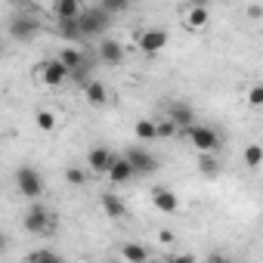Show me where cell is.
Here are the masks:
<instances>
[{
  "label": "cell",
  "instance_id": "obj_1",
  "mask_svg": "<svg viewBox=\"0 0 263 263\" xmlns=\"http://www.w3.org/2000/svg\"><path fill=\"white\" fill-rule=\"evenodd\" d=\"M22 226H25V232H31V235H53L56 232V217H53V211L50 208H44L41 204V198L25 211V217H22Z\"/></svg>",
  "mask_w": 263,
  "mask_h": 263
},
{
  "label": "cell",
  "instance_id": "obj_2",
  "mask_svg": "<svg viewBox=\"0 0 263 263\" xmlns=\"http://www.w3.org/2000/svg\"><path fill=\"white\" fill-rule=\"evenodd\" d=\"M180 137H186L198 152H217L220 149V134L214 127H204V124H186V127H180Z\"/></svg>",
  "mask_w": 263,
  "mask_h": 263
},
{
  "label": "cell",
  "instance_id": "obj_3",
  "mask_svg": "<svg viewBox=\"0 0 263 263\" xmlns=\"http://www.w3.org/2000/svg\"><path fill=\"white\" fill-rule=\"evenodd\" d=\"M16 189H19V195H25V198H31V201H37V198L44 195V189H47V183H44V177H41V171H34L31 164H22V167L16 171Z\"/></svg>",
  "mask_w": 263,
  "mask_h": 263
},
{
  "label": "cell",
  "instance_id": "obj_4",
  "mask_svg": "<svg viewBox=\"0 0 263 263\" xmlns=\"http://www.w3.org/2000/svg\"><path fill=\"white\" fill-rule=\"evenodd\" d=\"M108 22H111V16H108L102 7H87V10H81V16H78V28H81V34H84V37L105 34Z\"/></svg>",
  "mask_w": 263,
  "mask_h": 263
},
{
  "label": "cell",
  "instance_id": "obj_5",
  "mask_svg": "<svg viewBox=\"0 0 263 263\" xmlns=\"http://www.w3.org/2000/svg\"><path fill=\"white\" fill-rule=\"evenodd\" d=\"M34 78L44 84V87H62L68 81V68L59 62V59H41L37 68H34Z\"/></svg>",
  "mask_w": 263,
  "mask_h": 263
},
{
  "label": "cell",
  "instance_id": "obj_6",
  "mask_svg": "<svg viewBox=\"0 0 263 263\" xmlns=\"http://www.w3.org/2000/svg\"><path fill=\"white\" fill-rule=\"evenodd\" d=\"M167 31L164 28H146V31H140V37H137V47L146 53V56H158V53H164V47H167Z\"/></svg>",
  "mask_w": 263,
  "mask_h": 263
},
{
  "label": "cell",
  "instance_id": "obj_7",
  "mask_svg": "<svg viewBox=\"0 0 263 263\" xmlns=\"http://www.w3.org/2000/svg\"><path fill=\"white\" fill-rule=\"evenodd\" d=\"M124 158L130 161L134 174H155V171H158V158H155V155H149V152H146V149H140V146L127 149V152H124Z\"/></svg>",
  "mask_w": 263,
  "mask_h": 263
},
{
  "label": "cell",
  "instance_id": "obj_8",
  "mask_svg": "<svg viewBox=\"0 0 263 263\" xmlns=\"http://www.w3.org/2000/svg\"><path fill=\"white\" fill-rule=\"evenodd\" d=\"M37 31H41V22H37L34 16H16V19L10 22V34H13L19 44L34 41V37H37Z\"/></svg>",
  "mask_w": 263,
  "mask_h": 263
},
{
  "label": "cell",
  "instance_id": "obj_9",
  "mask_svg": "<svg viewBox=\"0 0 263 263\" xmlns=\"http://www.w3.org/2000/svg\"><path fill=\"white\" fill-rule=\"evenodd\" d=\"M152 204L161 214H177L180 211V198H177V192L171 186H155L152 189Z\"/></svg>",
  "mask_w": 263,
  "mask_h": 263
},
{
  "label": "cell",
  "instance_id": "obj_10",
  "mask_svg": "<svg viewBox=\"0 0 263 263\" xmlns=\"http://www.w3.org/2000/svg\"><path fill=\"white\" fill-rule=\"evenodd\" d=\"M183 22H186V28H189V31H204V28L211 25V13H208V7H204V4H189V10H186Z\"/></svg>",
  "mask_w": 263,
  "mask_h": 263
},
{
  "label": "cell",
  "instance_id": "obj_11",
  "mask_svg": "<svg viewBox=\"0 0 263 263\" xmlns=\"http://www.w3.org/2000/svg\"><path fill=\"white\" fill-rule=\"evenodd\" d=\"M105 177H108L111 183H130L137 174H134V167H130V161H127L124 155H111V164H108Z\"/></svg>",
  "mask_w": 263,
  "mask_h": 263
},
{
  "label": "cell",
  "instance_id": "obj_12",
  "mask_svg": "<svg viewBox=\"0 0 263 263\" xmlns=\"http://www.w3.org/2000/svg\"><path fill=\"white\" fill-rule=\"evenodd\" d=\"M108 164H111V149L96 146V149H90V152H87V167H90L93 174H105V171H108Z\"/></svg>",
  "mask_w": 263,
  "mask_h": 263
},
{
  "label": "cell",
  "instance_id": "obj_13",
  "mask_svg": "<svg viewBox=\"0 0 263 263\" xmlns=\"http://www.w3.org/2000/svg\"><path fill=\"white\" fill-rule=\"evenodd\" d=\"M99 59H102L105 65H121V62H124V47H121L118 41H102V44H99Z\"/></svg>",
  "mask_w": 263,
  "mask_h": 263
},
{
  "label": "cell",
  "instance_id": "obj_14",
  "mask_svg": "<svg viewBox=\"0 0 263 263\" xmlns=\"http://www.w3.org/2000/svg\"><path fill=\"white\" fill-rule=\"evenodd\" d=\"M84 96L90 105H105L108 102V87L102 81H84Z\"/></svg>",
  "mask_w": 263,
  "mask_h": 263
},
{
  "label": "cell",
  "instance_id": "obj_15",
  "mask_svg": "<svg viewBox=\"0 0 263 263\" xmlns=\"http://www.w3.org/2000/svg\"><path fill=\"white\" fill-rule=\"evenodd\" d=\"M99 201H102V211H105V217H111V220H121V217L127 214V204H124V201H121L115 192H105Z\"/></svg>",
  "mask_w": 263,
  "mask_h": 263
},
{
  "label": "cell",
  "instance_id": "obj_16",
  "mask_svg": "<svg viewBox=\"0 0 263 263\" xmlns=\"http://www.w3.org/2000/svg\"><path fill=\"white\" fill-rule=\"evenodd\" d=\"M81 0H56L53 4V16L56 19H78L81 16Z\"/></svg>",
  "mask_w": 263,
  "mask_h": 263
},
{
  "label": "cell",
  "instance_id": "obj_17",
  "mask_svg": "<svg viewBox=\"0 0 263 263\" xmlns=\"http://www.w3.org/2000/svg\"><path fill=\"white\" fill-rule=\"evenodd\" d=\"M56 59H59V62L68 68V74H71V71H78L81 65H87V56H84L81 50H74V47H65V50H62Z\"/></svg>",
  "mask_w": 263,
  "mask_h": 263
},
{
  "label": "cell",
  "instance_id": "obj_18",
  "mask_svg": "<svg viewBox=\"0 0 263 263\" xmlns=\"http://www.w3.org/2000/svg\"><path fill=\"white\" fill-rule=\"evenodd\" d=\"M121 257L130 263H143V260H149V251L137 241H127V245H121Z\"/></svg>",
  "mask_w": 263,
  "mask_h": 263
},
{
  "label": "cell",
  "instance_id": "obj_19",
  "mask_svg": "<svg viewBox=\"0 0 263 263\" xmlns=\"http://www.w3.org/2000/svg\"><path fill=\"white\" fill-rule=\"evenodd\" d=\"M167 118H171V121H174L177 127H186V124H192V121H195V115H192V108H189V105H183V102H180V105H171V111H167Z\"/></svg>",
  "mask_w": 263,
  "mask_h": 263
},
{
  "label": "cell",
  "instance_id": "obj_20",
  "mask_svg": "<svg viewBox=\"0 0 263 263\" xmlns=\"http://www.w3.org/2000/svg\"><path fill=\"white\" fill-rule=\"evenodd\" d=\"M198 171H201L208 180H214V177L220 174V161H217V155H214V152H201V158H198Z\"/></svg>",
  "mask_w": 263,
  "mask_h": 263
},
{
  "label": "cell",
  "instance_id": "obj_21",
  "mask_svg": "<svg viewBox=\"0 0 263 263\" xmlns=\"http://www.w3.org/2000/svg\"><path fill=\"white\" fill-rule=\"evenodd\" d=\"M174 137H180V127H177L171 118L155 121V140H174Z\"/></svg>",
  "mask_w": 263,
  "mask_h": 263
},
{
  "label": "cell",
  "instance_id": "obj_22",
  "mask_svg": "<svg viewBox=\"0 0 263 263\" xmlns=\"http://www.w3.org/2000/svg\"><path fill=\"white\" fill-rule=\"evenodd\" d=\"M34 124H37V130H44V134H53L56 130V115L50 108H37L34 111Z\"/></svg>",
  "mask_w": 263,
  "mask_h": 263
},
{
  "label": "cell",
  "instance_id": "obj_23",
  "mask_svg": "<svg viewBox=\"0 0 263 263\" xmlns=\"http://www.w3.org/2000/svg\"><path fill=\"white\" fill-rule=\"evenodd\" d=\"M130 4H134V0H99V7H102L108 16H121V13H127Z\"/></svg>",
  "mask_w": 263,
  "mask_h": 263
},
{
  "label": "cell",
  "instance_id": "obj_24",
  "mask_svg": "<svg viewBox=\"0 0 263 263\" xmlns=\"http://www.w3.org/2000/svg\"><path fill=\"white\" fill-rule=\"evenodd\" d=\"M59 34H62L65 41H78V37H84L81 28H78V19H59Z\"/></svg>",
  "mask_w": 263,
  "mask_h": 263
},
{
  "label": "cell",
  "instance_id": "obj_25",
  "mask_svg": "<svg viewBox=\"0 0 263 263\" xmlns=\"http://www.w3.org/2000/svg\"><path fill=\"white\" fill-rule=\"evenodd\" d=\"M260 161H263V149H260L257 143H251V146L245 149V164H248L251 171H257V167H260Z\"/></svg>",
  "mask_w": 263,
  "mask_h": 263
},
{
  "label": "cell",
  "instance_id": "obj_26",
  "mask_svg": "<svg viewBox=\"0 0 263 263\" xmlns=\"http://www.w3.org/2000/svg\"><path fill=\"white\" fill-rule=\"evenodd\" d=\"M134 134H137V140H155V121H137Z\"/></svg>",
  "mask_w": 263,
  "mask_h": 263
},
{
  "label": "cell",
  "instance_id": "obj_27",
  "mask_svg": "<svg viewBox=\"0 0 263 263\" xmlns=\"http://www.w3.org/2000/svg\"><path fill=\"white\" fill-rule=\"evenodd\" d=\"M25 260H31V263H37V260H47V263H56V260H59V254H56V251H50V248H37V251H31V254H25Z\"/></svg>",
  "mask_w": 263,
  "mask_h": 263
},
{
  "label": "cell",
  "instance_id": "obj_28",
  "mask_svg": "<svg viewBox=\"0 0 263 263\" xmlns=\"http://www.w3.org/2000/svg\"><path fill=\"white\" fill-rule=\"evenodd\" d=\"M65 180H68L71 186H84V183H87V174H84L81 167H68V171H65Z\"/></svg>",
  "mask_w": 263,
  "mask_h": 263
},
{
  "label": "cell",
  "instance_id": "obj_29",
  "mask_svg": "<svg viewBox=\"0 0 263 263\" xmlns=\"http://www.w3.org/2000/svg\"><path fill=\"white\" fill-rule=\"evenodd\" d=\"M248 102H251L254 108H260V105H263V84H254V87L248 90Z\"/></svg>",
  "mask_w": 263,
  "mask_h": 263
},
{
  "label": "cell",
  "instance_id": "obj_30",
  "mask_svg": "<svg viewBox=\"0 0 263 263\" xmlns=\"http://www.w3.org/2000/svg\"><path fill=\"white\" fill-rule=\"evenodd\" d=\"M158 238H161V241H174L177 235H174V232H167V229H161V232H158Z\"/></svg>",
  "mask_w": 263,
  "mask_h": 263
},
{
  "label": "cell",
  "instance_id": "obj_31",
  "mask_svg": "<svg viewBox=\"0 0 263 263\" xmlns=\"http://www.w3.org/2000/svg\"><path fill=\"white\" fill-rule=\"evenodd\" d=\"M0 251H7V235H0Z\"/></svg>",
  "mask_w": 263,
  "mask_h": 263
},
{
  "label": "cell",
  "instance_id": "obj_32",
  "mask_svg": "<svg viewBox=\"0 0 263 263\" xmlns=\"http://www.w3.org/2000/svg\"><path fill=\"white\" fill-rule=\"evenodd\" d=\"M192 4H204V7H208V0H192Z\"/></svg>",
  "mask_w": 263,
  "mask_h": 263
},
{
  "label": "cell",
  "instance_id": "obj_33",
  "mask_svg": "<svg viewBox=\"0 0 263 263\" xmlns=\"http://www.w3.org/2000/svg\"><path fill=\"white\" fill-rule=\"evenodd\" d=\"M19 4H22V0H19Z\"/></svg>",
  "mask_w": 263,
  "mask_h": 263
}]
</instances>
